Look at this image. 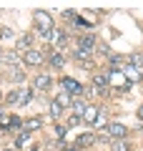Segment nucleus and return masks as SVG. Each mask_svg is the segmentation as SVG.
<instances>
[{"mask_svg":"<svg viewBox=\"0 0 143 151\" xmlns=\"http://www.w3.org/2000/svg\"><path fill=\"white\" fill-rule=\"evenodd\" d=\"M40 126H43V121H40V119H30V121H28V124H25V131H28V134H30V131L40 129Z\"/></svg>","mask_w":143,"mask_h":151,"instance_id":"2eb2a0df","label":"nucleus"},{"mask_svg":"<svg viewBox=\"0 0 143 151\" xmlns=\"http://www.w3.org/2000/svg\"><path fill=\"white\" fill-rule=\"evenodd\" d=\"M93 45H95V38L93 35H80L78 38V48H75V50H83V53H90V48H93Z\"/></svg>","mask_w":143,"mask_h":151,"instance_id":"39448f33","label":"nucleus"},{"mask_svg":"<svg viewBox=\"0 0 143 151\" xmlns=\"http://www.w3.org/2000/svg\"><path fill=\"white\" fill-rule=\"evenodd\" d=\"M126 134H128V129L123 124H108V136H113V139H123Z\"/></svg>","mask_w":143,"mask_h":151,"instance_id":"423d86ee","label":"nucleus"},{"mask_svg":"<svg viewBox=\"0 0 143 151\" xmlns=\"http://www.w3.org/2000/svg\"><path fill=\"white\" fill-rule=\"evenodd\" d=\"M65 151H80L78 146H65Z\"/></svg>","mask_w":143,"mask_h":151,"instance_id":"393cba45","label":"nucleus"},{"mask_svg":"<svg viewBox=\"0 0 143 151\" xmlns=\"http://www.w3.org/2000/svg\"><path fill=\"white\" fill-rule=\"evenodd\" d=\"M60 86H63L65 93H70V96H80V93H83V86H80L78 81H73V78H63Z\"/></svg>","mask_w":143,"mask_h":151,"instance_id":"f03ea898","label":"nucleus"},{"mask_svg":"<svg viewBox=\"0 0 143 151\" xmlns=\"http://www.w3.org/2000/svg\"><path fill=\"white\" fill-rule=\"evenodd\" d=\"M5 60H8V63H13V65H18V63H20V55H18V53H10V55H5Z\"/></svg>","mask_w":143,"mask_h":151,"instance_id":"6ab92c4d","label":"nucleus"},{"mask_svg":"<svg viewBox=\"0 0 143 151\" xmlns=\"http://www.w3.org/2000/svg\"><path fill=\"white\" fill-rule=\"evenodd\" d=\"M60 113H63V106H60L58 101H53V103H50V116L58 121V119H60Z\"/></svg>","mask_w":143,"mask_h":151,"instance_id":"9b49d317","label":"nucleus"},{"mask_svg":"<svg viewBox=\"0 0 143 151\" xmlns=\"http://www.w3.org/2000/svg\"><path fill=\"white\" fill-rule=\"evenodd\" d=\"M73 108H75V116H80V119H83V113H85V108H88V103H85V101H73Z\"/></svg>","mask_w":143,"mask_h":151,"instance_id":"ddd939ff","label":"nucleus"},{"mask_svg":"<svg viewBox=\"0 0 143 151\" xmlns=\"http://www.w3.org/2000/svg\"><path fill=\"white\" fill-rule=\"evenodd\" d=\"M8 103H20V88L13 93H8Z\"/></svg>","mask_w":143,"mask_h":151,"instance_id":"a211bd4d","label":"nucleus"},{"mask_svg":"<svg viewBox=\"0 0 143 151\" xmlns=\"http://www.w3.org/2000/svg\"><path fill=\"white\" fill-rule=\"evenodd\" d=\"M3 60H5V53H3V48H0V63H3Z\"/></svg>","mask_w":143,"mask_h":151,"instance_id":"a878e982","label":"nucleus"},{"mask_svg":"<svg viewBox=\"0 0 143 151\" xmlns=\"http://www.w3.org/2000/svg\"><path fill=\"white\" fill-rule=\"evenodd\" d=\"M8 78H10V81H18V83H23V78H25V76H23V70H20V68H13L10 73H8Z\"/></svg>","mask_w":143,"mask_h":151,"instance_id":"4468645a","label":"nucleus"},{"mask_svg":"<svg viewBox=\"0 0 143 151\" xmlns=\"http://www.w3.org/2000/svg\"><path fill=\"white\" fill-rule=\"evenodd\" d=\"M80 121H83V119H80V116H70V119H68V126H78Z\"/></svg>","mask_w":143,"mask_h":151,"instance_id":"4be33fe9","label":"nucleus"},{"mask_svg":"<svg viewBox=\"0 0 143 151\" xmlns=\"http://www.w3.org/2000/svg\"><path fill=\"white\" fill-rule=\"evenodd\" d=\"M55 134H58V136H65V134H68V126H58V129H55Z\"/></svg>","mask_w":143,"mask_h":151,"instance_id":"5701e85b","label":"nucleus"},{"mask_svg":"<svg viewBox=\"0 0 143 151\" xmlns=\"http://www.w3.org/2000/svg\"><path fill=\"white\" fill-rule=\"evenodd\" d=\"M28 101H30V91L20 88V103H28Z\"/></svg>","mask_w":143,"mask_h":151,"instance_id":"412c9836","label":"nucleus"},{"mask_svg":"<svg viewBox=\"0 0 143 151\" xmlns=\"http://www.w3.org/2000/svg\"><path fill=\"white\" fill-rule=\"evenodd\" d=\"M113 151H131V146H128L126 141H121V139H118L116 144H113Z\"/></svg>","mask_w":143,"mask_h":151,"instance_id":"f3484780","label":"nucleus"},{"mask_svg":"<svg viewBox=\"0 0 143 151\" xmlns=\"http://www.w3.org/2000/svg\"><path fill=\"white\" fill-rule=\"evenodd\" d=\"M35 88L38 91H48V88H50V76H45V73L38 76L35 78Z\"/></svg>","mask_w":143,"mask_h":151,"instance_id":"6e6552de","label":"nucleus"},{"mask_svg":"<svg viewBox=\"0 0 143 151\" xmlns=\"http://www.w3.org/2000/svg\"><path fill=\"white\" fill-rule=\"evenodd\" d=\"M55 101H58V103H60L63 108H65V106H73V98H70V93H65V91L60 93V96L55 98Z\"/></svg>","mask_w":143,"mask_h":151,"instance_id":"f8f14e48","label":"nucleus"},{"mask_svg":"<svg viewBox=\"0 0 143 151\" xmlns=\"http://www.w3.org/2000/svg\"><path fill=\"white\" fill-rule=\"evenodd\" d=\"M131 63H133V68H143V55L141 53H133L131 55Z\"/></svg>","mask_w":143,"mask_h":151,"instance_id":"dca6fc26","label":"nucleus"},{"mask_svg":"<svg viewBox=\"0 0 143 151\" xmlns=\"http://www.w3.org/2000/svg\"><path fill=\"white\" fill-rule=\"evenodd\" d=\"M33 18H35V25H38V30H40V35H48V33L53 30V18L48 15V13L38 10Z\"/></svg>","mask_w":143,"mask_h":151,"instance_id":"f257e3e1","label":"nucleus"},{"mask_svg":"<svg viewBox=\"0 0 143 151\" xmlns=\"http://www.w3.org/2000/svg\"><path fill=\"white\" fill-rule=\"evenodd\" d=\"M73 25H75V28H90V23H88V20H83V18H75Z\"/></svg>","mask_w":143,"mask_h":151,"instance_id":"aec40b11","label":"nucleus"},{"mask_svg":"<svg viewBox=\"0 0 143 151\" xmlns=\"http://www.w3.org/2000/svg\"><path fill=\"white\" fill-rule=\"evenodd\" d=\"M18 126H20V119H18V116H13V119H10V129H18Z\"/></svg>","mask_w":143,"mask_h":151,"instance_id":"b1692460","label":"nucleus"},{"mask_svg":"<svg viewBox=\"0 0 143 151\" xmlns=\"http://www.w3.org/2000/svg\"><path fill=\"white\" fill-rule=\"evenodd\" d=\"M33 43V35H20L18 38V50H30L28 45Z\"/></svg>","mask_w":143,"mask_h":151,"instance_id":"1a4fd4ad","label":"nucleus"},{"mask_svg":"<svg viewBox=\"0 0 143 151\" xmlns=\"http://www.w3.org/2000/svg\"><path fill=\"white\" fill-rule=\"evenodd\" d=\"M138 119H143V106H141V108H138Z\"/></svg>","mask_w":143,"mask_h":151,"instance_id":"bb28decb","label":"nucleus"},{"mask_svg":"<svg viewBox=\"0 0 143 151\" xmlns=\"http://www.w3.org/2000/svg\"><path fill=\"white\" fill-rule=\"evenodd\" d=\"M83 121H85L88 126H93L95 121H98V106L88 103V108H85V113H83Z\"/></svg>","mask_w":143,"mask_h":151,"instance_id":"20e7f679","label":"nucleus"},{"mask_svg":"<svg viewBox=\"0 0 143 151\" xmlns=\"http://www.w3.org/2000/svg\"><path fill=\"white\" fill-rule=\"evenodd\" d=\"M50 65H53V68H63V65H65V58H63L60 53H53V55H50Z\"/></svg>","mask_w":143,"mask_h":151,"instance_id":"9d476101","label":"nucleus"},{"mask_svg":"<svg viewBox=\"0 0 143 151\" xmlns=\"http://www.w3.org/2000/svg\"><path fill=\"white\" fill-rule=\"evenodd\" d=\"M23 63H25V65L43 63V53H40V50H25V53H23Z\"/></svg>","mask_w":143,"mask_h":151,"instance_id":"7ed1b4c3","label":"nucleus"},{"mask_svg":"<svg viewBox=\"0 0 143 151\" xmlns=\"http://www.w3.org/2000/svg\"><path fill=\"white\" fill-rule=\"evenodd\" d=\"M95 141H98V139H95L93 134H80V136H78V144H75V146H78V149H85V146H93Z\"/></svg>","mask_w":143,"mask_h":151,"instance_id":"0eeeda50","label":"nucleus"}]
</instances>
